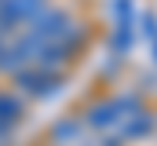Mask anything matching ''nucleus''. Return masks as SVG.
<instances>
[]
</instances>
